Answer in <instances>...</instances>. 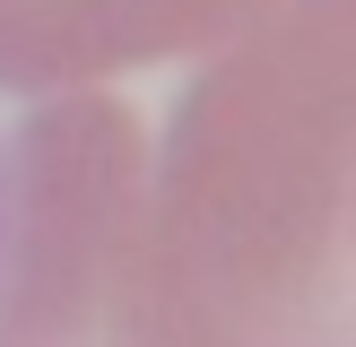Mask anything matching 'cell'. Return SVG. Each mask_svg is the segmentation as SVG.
<instances>
[{
    "label": "cell",
    "mask_w": 356,
    "mask_h": 347,
    "mask_svg": "<svg viewBox=\"0 0 356 347\" xmlns=\"http://www.w3.org/2000/svg\"><path fill=\"white\" fill-rule=\"evenodd\" d=\"M0 347H348V243L113 96H52L0 156Z\"/></svg>",
    "instance_id": "cell-1"
},
{
    "label": "cell",
    "mask_w": 356,
    "mask_h": 347,
    "mask_svg": "<svg viewBox=\"0 0 356 347\" xmlns=\"http://www.w3.org/2000/svg\"><path fill=\"white\" fill-rule=\"evenodd\" d=\"M278 0H0V87L9 96H96L113 69L218 52Z\"/></svg>",
    "instance_id": "cell-2"
}]
</instances>
